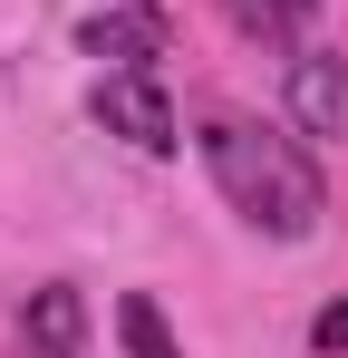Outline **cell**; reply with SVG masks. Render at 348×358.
<instances>
[{"label": "cell", "mask_w": 348, "mask_h": 358, "mask_svg": "<svg viewBox=\"0 0 348 358\" xmlns=\"http://www.w3.org/2000/svg\"><path fill=\"white\" fill-rule=\"evenodd\" d=\"M310 349H319V358H348V300H329V310L310 320Z\"/></svg>", "instance_id": "cell-8"}, {"label": "cell", "mask_w": 348, "mask_h": 358, "mask_svg": "<svg viewBox=\"0 0 348 358\" xmlns=\"http://www.w3.org/2000/svg\"><path fill=\"white\" fill-rule=\"evenodd\" d=\"M78 49H87V59H116V68H155L174 49V10H155V0L97 10V20H78Z\"/></svg>", "instance_id": "cell-3"}, {"label": "cell", "mask_w": 348, "mask_h": 358, "mask_svg": "<svg viewBox=\"0 0 348 358\" xmlns=\"http://www.w3.org/2000/svg\"><path fill=\"white\" fill-rule=\"evenodd\" d=\"M97 126L126 136L136 155H174V97L155 87V68H107L97 78Z\"/></svg>", "instance_id": "cell-2"}, {"label": "cell", "mask_w": 348, "mask_h": 358, "mask_svg": "<svg viewBox=\"0 0 348 358\" xmlns=\"http://www.w3.org/2000/svg\"><path fill=\"white\" fill-rule=\"evenodd\" d=\"M223 10H232V29L261 39V49H300L310 20H319V0H223Z\"/></svg>", "instance_id": "cell-6"}, {"label": "cell", "mask_w": 348, "mask_h": 358, "mask_svg": "<svg viewBox=\"0 0 348 358\" xmlns=\"http://www.w3.org/2000/svg\"><path fill=\"white\" fill-rule=\"evenodd\" d=\"M20 349L29 358H87V300H78V281H39V291H29Z\"/></svg>", "instance_id": "cell-5"}, {"label": "cell", "mask_w": 348, "mask_h": 358, "mask_svg": "<svg viewBox=\"0 0 348 358\" xmlns=\"http://www.w3.org/2000/svg\"><path fill=\"white\" fill-rule=\"evenodd\" d=\"M116 339H126V358H184L165 329V310H155V291H126L116 300Z\"/></svg>", "instance_id": "cell-7"}, {"label": "cell", "mask_w": 348, "mask_h": 358, "mask_svg": "<svg viewBox=\"0 0 348 358\" xmlns=\"http://www.w3.org/2000/svg\"><path fill=\"white\" fill-rule=\"evenodd\" d=\"M290 126L319 145V136H348V59L339 49H300L290 59Z\"/></svg>", "instance_id": "cell-4"}, {"label": "cell", "mask_w": 348, "mask_h": 358, "mask_svg": "<svg viewBox=\"0 0 348 358\" xmlns=\"http://www.w3.org/2000/svg\"><path fill=\"white\" fill-rule=\"evenodd\" d=\"M203 165L223 184V203L271 242H310L329 213V175H319L310 136H281L252 117H203Z\"/></svg>", "instance_id": "cell-1"}]
</instances>
